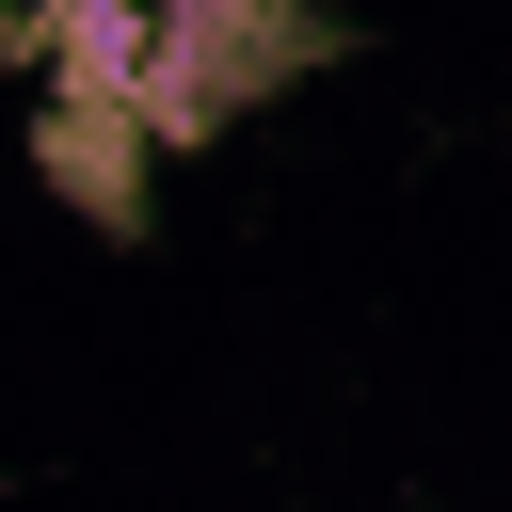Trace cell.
Masks as SVG:
<instances>
[{"label": "cell", "mask_w": 512, "mask_h": 512, "mask_svg": "<svg viewBox=\"0 0 512 512\" xmlns=\"http://www.w3.org/2000/svg\"><path fill=\"white\" fill-rule=\"evenodd\" d=\"M32 160H48V192L80 208V224H144V192H160V128L144 112H112V96H32Z\"/></svg>", "instance_id": "2"}, {"label": "cell", "mask_w": 512, "mask_h": 512, "mask_svg": "<svg viewBox=\"0 0 512 512\" xmlns=\"http://www.w3.org/2000/svg\"><path fill=\"white\" fill-rule=\"evenodd\" d=\"M320 48H336V32H320V0H160L144 128H160V144H208V128H240L256 96H288Z\"/></svg>", "instance_id": "1"}, {"label": "cell", "mask_w": 512, "mask_h": 512, "mask_svg": "<svg viewBox=\"0 0 512 512\" xmlns=\"http://www.w3.org/2000/svg\"><path fill=\"white\" fill-rule=\"evenodd\" d=\"M16 64H32V96H112V112H144L160 0H16Z\"/></svg>", "instance_id": "3"}]
</instances>
